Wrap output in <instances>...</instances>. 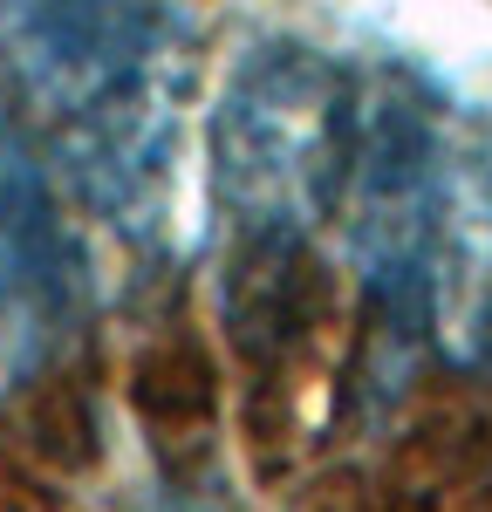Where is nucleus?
Masks as SVG:
<instances>
[{"instance_id": "1", "label": "nucleus", "mask_w": 492, "mask_h": 512, "mask_svg": "<svg viewBox=\"0 0 492 512\" xmlns=\"http://www.w3.org/2000/svg\"><path fill=\"white\" fill-rule=\"evenodd\" d=\"M192 69L178 0H21L7 21V82L41 158L123 239L171 226Z\"/></svg>"}, {"instance_id": "2", "label": "nucleus", "mask_w": 492, "mask_h": 512, "mask_svg": "<svg viewBox=\"0 0 492 512\" xmlns=\"http://www.w3.org/2000/svg\"><path fill=\"white\" fill-rule=\"evenodd\" d=\"M356 89L328 48L294 35L246 41L212 103V198L253 253H294L335 219L356 137Z\"/></svg>"}, {"instance_id": "3", "label": "nucleus", "mask_w": 492, "mask_h": 512, "mask_svg": "<svg viewBox=\"0 0 492 512\" xmlns=\"http://www.w3.org/2000/svg\"><path fill=\"white\" fill-rule=\"evenodd\" d=\"M438 158H445V117L424 89L410 82L356 89V137H349L335 219H342L349 267L363 280L369 335L390 342V355L431 342L424 335V246H431Z\"/></svg>"}, {"instance_id": "4", "label": "nucleus", "mask_w": 492, "mask_h": 512, "mask_svg": "<svg viewBox=\"0 0 492 512\" xmlns=\"http://www.w3.org/2000/svg\"><path fill=\"white\" fill-rule=\"evenodd\" d=\"M69 301H76V267H69L55 171L0 69V396L28 390L48 369L69 328Z\"/></svg>"}, {"instance_id": "5", "label": "nucleus", "mask_w": 492, "mask_h": 512, "mask_svg": "<svg viewBox=\"0 0 492 512\" xmlns=\"http://www.w3.org/2000/svg\"><path fill=\"white\" fill-rule=\"evenodd\" d=\"M424 335L451 362L492 369V123L445 117L424 246Z\"/></svg>"}, {"instance_id": "6", "label": "nucleus", "mask_w": 492, "mask_h": 512, "mask_svg": "<svg viewBox=\"0 0 492 512\" xmlns=\"http://www.w3.org/2000/svg\"><path fill=\"white\" fill-rule=\"evenodd\" d=\"M7 7H21V0H7Z\"/></svg>"}]
</instances>
